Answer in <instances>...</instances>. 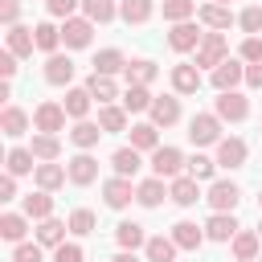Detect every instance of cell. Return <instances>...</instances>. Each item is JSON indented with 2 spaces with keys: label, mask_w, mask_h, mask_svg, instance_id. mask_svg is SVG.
I'll return each instance as SVG.
<instances>
[{
  "label": "cell",
  "mask_w": 262,
  "mask_h": 262,
  "mask_svg": "<svg viewBox=\"0 0 262 262\" xmlns=\"http://www.w3.org/2000/svg\"><path fill=\"white\" fill-rule=\"evenodd\" d=\"M188 139H192V147H217L221 143V119L213 111H196L188 119Z\"/></svg>",
  "instance_id": "6da1fadb"
},
{
  "label": "cell",
  "mask_w": 262,
  "mask_h": 262,
  "mask_svg": "<svg viewBox=\"0 0 262 262\" xmlns=\"http://www.w3.org/2000/svg\"><path fill=\"white\" fill-rule=\"evenodd\" d=\"M221 61H229V41L225 33H205V41L196 45V70H217Z\"/></svg>",
  "instance_id": "7a4b0ae2"
},
{
  "label": "cell",
  "mask_w": 262,
  "mask_h": 262,
  "mask_svg": "<svg viewBox=\"0 0 262 262\" xmlns=\"http://www.w3.org/2000/svg\"><path fill=\"white\" fill-rule=\"evenodd\" d=\"M184 156H180V147H156L151 151V176H160V180H176V176H184Z\"/></svg>",
  "instance_id": "3957f363"
},
{
  "label": "cell",
  "mask_w": 262,
  "mask_h": 262,
  "mask_svg": "<svg viewBox=\"0 0 262 262\" xmlns=\"http://www.w3.org/2000/svg\"><path fill=\"white\" fill-rule=\"evenodd\" d=\"M209 82H213V90H217V94H225V90H237V86L246 82V61H242V57H229V61H221V66L209 74Z\"/></svg>",
  "instance_id": "277c9868"
},
{
  "label": "cell",
  "mask_w": 262,
  "mask_h": 262,
  "mask_svg": "<svg viewBox=\"0 0 262 262\" xmlns=\"http://www.w3.org/2000/svg\"><path fill=\"white\" fill-rule=\"evenodd\" d=\"M213 115H217L221 123H242V119L250 115V98H246V94H237V90H225V94H217Z\"/></svg>",
  "instance_id": "5b68a950"
},
{
  "label": "cell",
  "mask_w": 262,
  "mask_h": 262,
  "mask_svg": "<svg viewBox=\"0 0 262 262\" xmlns=\"http://www.w3.org/2000/svg\"><path fill=\"white\" fill-rule=\"evenodd\" d=\"M66 106L61 102H41L37 111H33V127L41 131V135H57V131H66Z\"/></svg>",
  "instance_id": "8992f818"
},
{
  "label": "cell",
  "mask_w": 262,
  "mask_h": 262,
  "mask_svg": "<svg viewBox=\"0 0 262 262\" xmlns=\"http://www.w3.org/2000/svg\"><path fill=\"white\" fill-rule=\"evenodd\" d=\"M90 37H94V20H86V16L61 20V45H66V49H86Z\"/></svg>",
  "instance_id": "52a82bcc"
},
{
  "label": "cell",
  "mask_w": 262,
  "mask_h": 262,
  "mask_svg": "<svg viewBox=\"0 0 262 262\" xmlns=\"http://www.w3.org/2000/svg\"><path fill=\"white\" fill-rule=\"evenodd\" d=\"M205 201L213 205V213H233V209H237V201H242V188H237L233 180H213Z\"/></svg>",
  "instance_id": "ba28073f"
},
{
  "label": "cell",
  "mask_w": 262,
  "mask_h": 262,
  "mask_svg": "<svg viewBox=\"0 0 262 262\" xmlns=\"http://www.w3.org/2000/svg\"><path fill=\"white\" fill-rule=\"evenodd\" d=\"M201 41H205V33H201L192 20H180V25H172V33H168V45H172L176 53H196Z\"/></svg>",
  "instance_id": "9c48e42d"
},
{
  "label": "cell",
  "mask_w": 262,
  "mask_h": 262,
  "mask_svg": "<svg viewBox=\"0 0 262 262\" xmlns=\"http://www.w3.org/2000/svg\"><path fill=\"white\" fill-rule=\"evenodd\" d=\"M246 156H250V147H246V139H237V135H225L221 143H217V168H242L246 164Z\"/></svg>",
  "instance_id": "30bf717a"
},
{
  "label": "cell",
  "mask_w": 262,
  "mask_h": 262,
  "mask_svg": "<svg viewBox=\"0 0 262 262\" xmlns=\"http://www.w3.org/2000/svg\"><path fill=\"white\" fill-rule=\"evenodd\" d=\"M102 201H106V209H127L135 201V184L123 176H111V180H102Z\"/></svg>",
  "instance_id": "8fae6325"
},
{
  "label": "cell",
  "mask_w": 262,
  "mask_h": 262,
  "mask_svg": "<svg viewBox=\"0 0 262 262\" xmlns=\"http://www.w3.org/2000/svg\"><path fill=\"white\" fill-rule=\"evenodd\" d=\"M66 168H70V184H78V188H86V184L98 180V160H94L90 151H78Z\"/></svg>",
  "instance_id": "7c38bea8"
},
{
  "label": "cell",
  "mask_w": 262,
  "mask_h": 262,
  "mask_svg": "<svg viewBox=\"0 0 262 262\" xmlns=\"http://www.w3.org/2000/svg\"><path fill=\"white\" fill-rule=\"evenodd\" d=\"M168 196H172L180 209H188V205L205 201V196H201V180H192L188 172H184V176H176V180H168Z\"/></svg>",
  "instance_id": "4fadbf2b"
},
{
  "label": "cell",
  "mask_w": 262,
  "mask_h": 262,
  "mask_svg": "<svg viewBox=\"0 0 262 262\" xmlns=\"http://www.w3.org/2000/svg\"><path fill=\"white\" fill-rule=\"evenodd\" d=\"M196 20H201L209 33H225V29L233 25V12H229L225 4H213V0H209V4H201V8H196Z\"/></svg>",
  "instance_id": "5bb4252c"
},
{
  "label": "cell",
  "mask_w": 262,
  "mask_h": 262,
  "mask_svg": "<svg viewBox=\"0 0 262 262\" xmlns=\"http://www.w3.org/2000/svg\"><path fill=\"white\" fill-rule=\"evenodd\" d=\"M237 229H242V225H237L233 213H213V217L205 221V237H209V242H233Z\"/></svg>",
  "instance_id": "9a60e30c"
},
{
  "label": "cell",
  "mask_w": 262,
  "mask_h": 262,
  "mask_svg": "<svg viewBox=\"0 0 262 262\" xmlns=\"http://www.w3.org/2000/svg\"><path fill=\"white\" fill-rule=\"evenodd\" d=\"M45 82H49V86H70V82H74V61H70V53L45 57Z\"/></svg>",
  "instance_id": "2e32d148"
},
{
  "label": "cell",
  "mask_w": 262,
  "mask_h": 262,
  "mask_svg": "<svg viewBox=\"0 0 262 262\" xmlns=\"http://www.w3.org/2000/svg\"><path fill=\"white\" fill-rule=\"evenodd\" d=\"M123 78H127V86H151L160 78V66L147 61V57H131L127 70H123Z\"/></svg>",
  "instance_id": "e0dca14e"
},
{
  "label": "cell",
  "mask_w": 262,
  "mask_h": 262,
  "mask_svg": "<svg viewBox=\"0 0 262 262\" xmlns=\"http://www.w3.org/2000/svg\"><path fill=\"white\" fill-rule=\"evenodd\" d=\"M86 90H90V98H94L98 106H111L115 98H123V94H119V86H115V78L94 74V70H90V78H86Z\"/></svg>",
  "instance_id": "ac0fdd59"
},
{
  "label": "cell",
  "mask_w": 262,
  "mask_h": 262,
  "mask_svg": "<svg viewBox=\"0 0 262 262\" xmlns=\"http://www.w3.org/2000/svg\"><path fill=\"white\" fill-rule=\"evenodd\" d=\"M147 115H151L156 127H172V123H180V98H176V94H160Z\"/></svg>",
  "instance_id": "d6986e66"
},
{
  "label": "cell",
  "mask_w": 262,
  "mask_h": 262,
  "mask_svg": "<svg viewBox=\"0 0 262 262\" xmlns=\"http://www.w3.org/2000/svg\"><path fill=\"white\" fill-rule=\"evenodd\" d=\"M33 180H37V188H41V192H57V188L70 180V168H61L57 160H53V164H37Z\"/></svg>",
  "instance_id": "ffe728a7"
},
{
  "label": "cell",
  "mask_w": 262,
  "mask_h": 262,
  "mask_svg": "<svg viewBox=\"0 0 262 262\" xmlns=\"http://www.w3.org/2000/svg\"><path fill=\"white\" fill-rule=\"evenodd\" d=\"M168 237L176 242V250H201V242H205V225H196V221H176Z\"/></svg>",
  "instance_id": "44dd1931"
},
{
  "label": "cell",
  "mask_w": 262,
  "mask_h": 262,
  "mask_svg": "<svg viewBox=\"0 0 262 262\" xmlns=\"http://www.w3.org/2000/svg\"><path fill=\"white\" fill-rule=\"evenodd\" d=\"M229 246H233V258H237V262H258V254H262L258 229H237V237H233Z\"/></svg>",
  "instance_id": "7402d4cb"
},
{
  "label": "cell",
  "mask_w": 262,
  "mask_h": 262,
  "mask_svg": "<svg viewBox=\"0 0 262 262\" xmlns=\"http://www.w3.org/2000/svg\"><path fill=\"white\" fill-rule=\"evenodd\" d=\"M172 90H176V94H196V90H201V70H196L192 61L172 66Z\"/></svg>",
  "instance_id": "603a6c76"
},
{
  "label": "cell",
  "mask_w": 262,
  "mask_h": 262,
  "mask_svg": "<svg viewBox=\"0 0 262 262\" xmlns=\"http://www.w3.org/2000/svg\"><path fill=\"white\" fill-rule=\"evenodd\" d=\"M164 196H168V184H164L160 176H147V180H139V184H135V201H139L143 209L164 205Z\"/></svg>",
  "instance_id": "cb8c5ba5"
},
{
  "label": "cell",
  "mask_w": 262,
  "mask_h": 262,
  "mask_svg": "<svg viewBox=\"0 0 262 262\" xmlns=\"http://www.w3.org/2000/svg\"><path fill=\"white\" fill-rule=\"evenodd\" d=\"M20 213L29 217V221H45V217H53V192H29L25 201H20Z\"/></svg>",
  "instance_id": "d4e9b609"
},
{
  "label": "cell",
  "mask_w": 262,
  "mask_h": 262,
  "mask_svg": "<svg viewBox=\"0 0 262 262\" xmlns=\"http://www.w3.org/2000/svg\"><path fill=\"white\" fill-rule=\"evenodd\" d=\"M90 102H94V98H90V90H86V86H70L61 106H66V115H70L74 123H82V119L90 115Z\"/></svg>",
  "instance_id": "484cf974"
},
{
  "label": "cell",
  "mask_w": 262,
  "mask_h": 262,
  "mask_svg": "<svg viewBox=\"0 0 262 262\" xmlns=\"http://www.w3.org/2000/svg\"><path fill=\"white\" fill-rule=\"evenodd\" d=\"M98 139H102V127H98V123H90V119H82V123H74V127H70V143H74L78 151L98 147Z\"/></svg>",
  "instance_id": "4316f807"
},
{
  "label": "cell",
  "mask_w": 262,
  "mask_h": 262,
  "mask_svg": "<svg viewBox=\"0 0 262 262\" xmlns=\"http://www.w3.org/2000/svg\"><path fill=\"white\" fill-rule=\"evenodd\" d=\"M115 242H119V250H139V246H147V233H143V225L139 221H119L115 225Z\"/></svg>",
  "instance_id": "83f0119b"
},
{
  "label": "cell",
  "mask_w": 262,
  "mask_h": 262,
  "mask_svg": "<svg viewBox=\"0 0 262 262\" xmlns=\"http://www.w3.org/2000/svg\"><path fill=\"white\" fill-rule=\"evenodd\" d=\"M8 53H16V57H33V49H37V37H33V29H25V25H12L8 29V45H4Z\"/></svg>",
  "instance_id": "f1b7e54d"
},
{
  "label": "cell",
  "mask_w": 262,
  "mask_h": 262,
  "mask_svg": "<svg viewBox=\"0 0 262 262\" xmlns=\"http://www.w3.org/2000/svg\"><path fill=\"white\" fill-rule=\"evenodd\" d=\"M29 123H33V119H29L20 106H4V111H0V131H4L8 139H20V135L29 131Z\"/></svg>",
  "instance_id": "f546056e"
},
{
  "label": "cell",
  "mask_w": 262,
  "mask_h": 262,
  "mask_svg": "<svg viewBox=\"0 0 262 262\" xmlns=\"http://www.w3.org/2000/svg\"><path fill=\"white\" fill-rule=\"evenodd\" d=\"M4 168H8V176H29V172H37V156L29 147H8Z\"/></svg>",
  "instance_id": "4dcf8cb0"
},
{
  "label": "cell",
  "mask_w": 262,
  "mask_h": 262,
  "mask_svg": "<svg viewBox=\"0 0 262 262\" xmlns=\"http://www.w3.org/2000/svg\"><path fill=\"white\" fill-rule=\"evenodd\" d=\"M127 70V57H123V49H98L94 53V74H106V78H115V74H123Z\"/></svg>",
  "instance_id": "1f68e13d"
},
{
  "label": "cell",
  "mask_w": 262,
  "mask_h": 262,
  "mask_svg": "<svg viewBox=\"0 0 262 262\" xmlns=\"http://www.w3.org/2000/svg\"><path fill=\"white\" fill-rule=\"evenodd\" d=\"M119 102H123V111H127V115H139V111H151V102H156V94H151L147 86H127Z\"/></svg>",
  "instance_id": "d6a6232c"
},
{
  "label": "cell",
  "mask_w": 262,
  "mask_h": 262,
  "mask_svg": "<svg viewBox=\"0 0 262 262\" xmlns=\"http://www.w3.org/2000/svg\"><path fill=\"white\" fill-rule=\"evenodd\" d=\"M29 151L37 156V164H53V160L61 156V139H57V135H41V131H37V135H33V143H29Z\"/></svg>",
  "instance_id": "836d02e7"
},
{
  "label": "cell",
  "mask_w": 262,
  "mask_h": 262,
  "mask_svg": "<svg viewBox=\"0 0 262 262\" xmlns=\"http://www.w3.org/2000/svg\"><path fill=\"white\" fill-rule=\"evenodd\" d=\"M111 168H115V176L131 180V176L143 168V160H139V151H135V147H119V151L111 156Z\"/></svg>",
  "instance_id": "e575fe53"
},
{
  "label": "cell",
  "mask_w": 262,
  "mask_h": 262,
  "mask_svg": "<svg viewBox=\"0 0 262 262\" xmlns=\"http://www.w3.org/2000/svg\"><path fill=\"white\" fill-rule=\"evenodd\" d=\"M25 233H29V217H25V213H4V217H0V237H4V242L20 246Z\"/></svg>",
  "instance_id": "d590c367"
},
{
  "label": "cell",
  "mask_w": 262,
  "mask_h": 262,
  "mask_svg": "<svg viewBox=\"0 0 262 262\" xmlns=\"http://www.w3.org/2000/svg\"><path fill=\"white\" fill-rule=\"evenodd\" d=\"M66 229H70V221H57V217H45V221H37V242L41 246H61L66 242Z\"/></svg>",
  "instance_id": "8d00e7d4"
},
{
  "label": "cell",
  "mask_w": 262,
  "mask_h": 262,
  "mask_svg": "<svg viewBox=\"0 0 262 262\" xmlns=\"http://www.w3.org/2000/svg\"><path fill=\"white\" fill-rule=\"evenodd\" d=\"M143 258H147V262H176V242L164 237V233H156V237H147Z\"/></svg>",
  "instance_id": "74e56055"
},
{
  "label": "cell",
  "mask_w": 262,
  "mask_h": 262,
  "mask_svg": "<svg viewBox=\"0 0 262 262\" xmlns=\"http://www.w3.org/2000/svg\"><path fill=\"white\" fill-rule=\"evenodd\" d=\"M82 16L94 20V25H111L119 16V4L115 0H82Z\"/></svg>",
  "instance_id": "f35d334b"
},
{
  "label": "cell",
  "mask_w": 262,
  "mask_h": 262,
  "mask_svg": "<svg viewBox=\"0 0 262 262\" xmlns=\"http://www.w3.org/2000/svg\"><path fill=\"white\" fill-rule=\"evenodd\" d=\"M98 127H102V135H119V131H127V111L123 106H98Z\"/></svg>",
  "instance_id": "ab89813d"
},
{
  "label": "cell",
  "mask_w": 262,
  "mask_h": 262,
  "mask_svg": "<svg viewBox=\"0 0 262 262\" xmlns=\"http://www.w3.org/2000/svg\"><path fill=\"white\" fill-rule=\"evenodd\" d=\"M131 147L135 151H156L160 147V127L156 123H135L131 127Z\"/></svg>",
  "instance_id": "60d3db41"
},
{
  "label": "cell",
  "mask_w": 262,
  "mask_h": 262,
  "mask_svg": "<svg viewBox=\"0 0 262 262\" xmlns=\"http://www.w3.org/2000/svg\"><path fill=\"white\" fill-rule=\"evenodd\" d=\"M151 12H156L151 0H123V4H119V16H123L127 25H147Z\"/></svg>",
  "instance_id": "b9f144b4"
},
{
  "label": "cell",
  "mask_w": 262,
  "mask_h": 262,
  "mask_svg": "<svg viewBox=\"0 0 262 262\" xmlns=\"http://www.w3.org/2000/svg\"><path fill=\"white\" fill-rule=\"evenodd\" d=\"M33 37H37V49H41V53H49V57H53V53H57V45H61V29H57V25H49V20H41V25L33 29Z\"/></svg>",
  "instance_id": "7bdbcfd3"
},
{
  "label": "cell",
  "mask_w": 262,
  "mask_h": 262,
  "mask_svg": "<svg viewBox=\"0 0 262 262\" xmlns=\"http://www.w3.org/2000/svg\"><path fill=\"white\" fill-rule=\"evenodd\" d=\"M184 172H188L192 180H213V172H217V160H213V156H201V151H192V156H188V164H184Z\"/></svg>",
  "instance_id": "ee69618b"
},
{
  "label": "cell",
  "mask_w": 262,
  "mask_h": 262,
  "mask_svg": "<svg viewBox=\"0 0 262 262\" xmlns=\"http://www.w3.org/2000/svg\"><path fill=\"white\" fill-rule=\"evenodd\" d=\"M196 16V0H164V20L180 25V20H192Z\"/></svg>",
  "instance_id": "f6af8a7d"
},
{
  "label": "cell",
  "mask_w": 262,
  "mask_h": 262,
  "mask_svg": "<svg viewBox=\"0 0 262 262\" xmlns=\"http://www.w3.org/2000/svg\"><path fill=\"white\" fill-rule=\"evenodd\" d=\"M94 225H98L94 209H74V213H70V233L86 237V233H94Z\"/></svg>",
  "instance_id": "bcb514c9"
},
{
  "label": "cell",
  "mask_w": 262,
  "mask_h": 262,
  "mask_svg": "<svg viewBox=\"0 0 262 262\" xmlns=\"http://www.w3.org/2000/svg\"><path fill=\"white\" fill-rule=\"evenodd\" d=\"M237 25H242V33H246V37H258V33H262V4L242 8V12H237Z\"/></svg>",
  "instance_id": "7dc6e473"
},
{
  "label": "cell",
  "mask_w": 262,
  "mask_h": 262,
  "mask_svg": "<svg viewBox=\"0 0 262 262\" xmlns=\"http://www.w3.org/2000/svg\"><path fill=\"white\" fill-rule=\"evenodd\" d=\"M237 57H242L246 66H254V61H262V37H246V41L237 45Z\"/></svg>",
  "instance_id": "c3c4849f"
},
{
  "label": "cell",
  "mask_w": 262,
  "mask_h": 262,
  "mask_svg": "<svg viewBox=\"0 0 262 262\" xmlns=\"http://www.w3.org/2000/svg\"><path fill=\"white\" fill-rule=\"evenodd\" d=\"M41 242H20L16 250H12V262H41Z\"/></svg>",
  "instance_id": "681fc988"
},
{
  "label": "cell",
  "mask_w": 262,
  "mask_h": 262,
  "mask_svg": "<svg viewBox=\"0 0 262 262\" xmlns=\"http://www.w3.org/2000/svg\"><path fill=\"white\" fill-rule=\"evenodd\" d=\"M53 262H82V246L78 242H61L53 250Z\"/></svg>",
  "instance_id": "f907efd6"
},
{
  "label": "cell",
  "mask_w": 262,
  "mask_h": 262,
  "mask_svg": "<svg viewBox=\"0 0 262 262\" xmlns=\"http://www.w3.org/2000/svg\"><path fill=\"white\" fill-rule=\"evenodd\" d=\"M78 4H82V0H45V8H49V16H61V20H70Z\"/></svg>",
  "instance_id": "816d5d0a"
},
{
  "label": "cell",
  "mask_w": 262,
  "mask_h": 262,
  "mask_svg": "<svg viewBox=\"0 0 262 262\" xmlns=\"http://www.w3.org/2000/svg\"><path fill=\"white\" fill-rule=\"evenodd\" d=\"M0 20L12 29V25L20 20V4H16V0H0Z\"/></svg>",
  "instance_id": "f5cc1de1"
},
{
  "label": "cell",
  "mask_w": 262,
  "mask_h": 262,
  "mask_svg": "<svg viewBox=\"0 0 262 262\" xmlns=\"http://www.w3.org/2000/svg\"><path fill=\"white\" fill-rule=\"evenodd\" d=\"M16 61H20V57H16V53H8V49H4V53H0V74H4V82H8V78H12V74H16Z\"/></svg>",
  "instance_id": "db71d44e"
},
{
  "label": "cell",
  "mask_w": 262,
  "mask_h": 262,
  "mask_svg": "<svg viewBox=\"0 0 262 262\" xmlns=\"http://www.w3.org/2000/svg\"><path fill=\"white\" fill-rule=\"evenodd\" d=\"M12 196H16V176L4 172V176H0V201H12Z\"/></svg>",
  "instance_id": "11a10c76"
},
{
  "label": "cell",
  "mask_w": 262,
  "mask_h": 262,
  "mask_svg": "<svg viewBox=\"0 0 262 262\" xmlns=\"http://www.w3.org/2000/svg\"><path fill=\"white\" fill-rule=\"evenodd\" d=\"M246 86H254V90H262V61H254V66H246Z\"/></svg>",
  "instance_id": "9f6ffc18"
},
{
  "label": "cell",
  "mask_w": 262,
  "mask_h": 262,
  "mask_svg": "<svg viewBox=\"0 0 262 262\" xmlns=\"http://www.w3.org/2000/svg\"><path fill=\"white\" fill-rule=\"evenodd\" d=\"M111 262H139V258H135V254H131V250H119V254H115V258H111Z\"/></svg>",
  "instance_id": "6f0895ef"
},
{
  "label": "cell",
  "mask_w": 262,
  "mask_h": 262,
  "mask_svg": "<svg viewBox=\"0 0 262 262\" xmlns=\"http://www.w3.org/2000/svg\"><path fill=\"white\" fill-rule=\"evenodd\" d=\"M213 4H225V8H229V0H213Z\"/></svg>",
  "instance_id": "680465c9"
},
{
  "label": "cell",
  "mask_w": 262,
  "mask_h": 262,
  "mask_svg": "<svg viewBox=\"0 0 262 262\" xmlns=\"http://www.w3.org/2000/svg\"><path fill=\"white\" fill-rule=\"evenodd\" d=\"M258 237H262V221H258Z\"/></svg>",
  "instance_id": "91938a15"
},
{
  "label": "cell",
  "mask_w": 262,
  "mask_h": 262,
  "mask_svg": "<svg viewBox=\"0 0 262 262\" xmlns=\"http://www.w3.org/2000/svg\"><path fill=\"white\" fill-rule=\"evenodd\" d=\"M258 205H262V188H258Z\"/></svg>",
  "instance_id": "94428289"
},
{
  "label": "cell",
  "mask_w": 262,
  "mask_h": 262,
  "mask_svg": "<svg viewBox=\"0 0 262 262\" xmlns=\"http://www.w3.org/2000/svg\"><path fill=\"white\" fill-rule=\"evenodd\" d=\"M258 262H262V258H258Z\"/></svg>",
  "instance_id": "6125c7cd"
}]
</instances>
